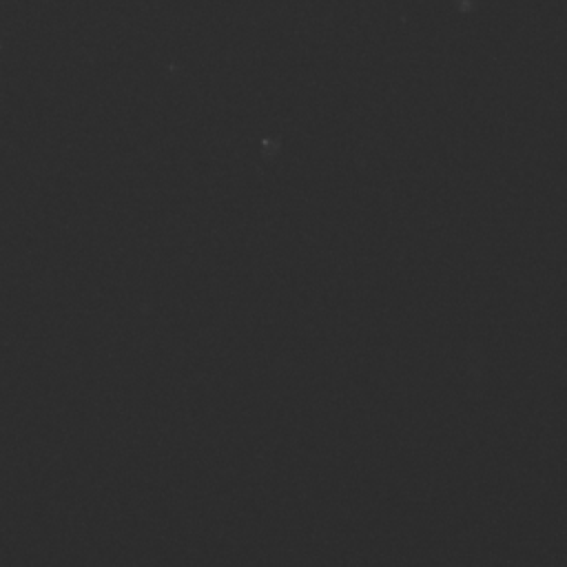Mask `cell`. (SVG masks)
<instances>
[{"label":"cell","mask_w":567,"mask_h":567,"mask_svg":"<svg viewBox=\"0 0 567 567\" xmlns=\"http://www.w3.org/2000/svg\"><path fill=\"white\" fill-rule=\"evenodd\" d=\"M0 51H3V43H0Z\"/></svg>","instance_id":"obj_1"}]
</instances>
